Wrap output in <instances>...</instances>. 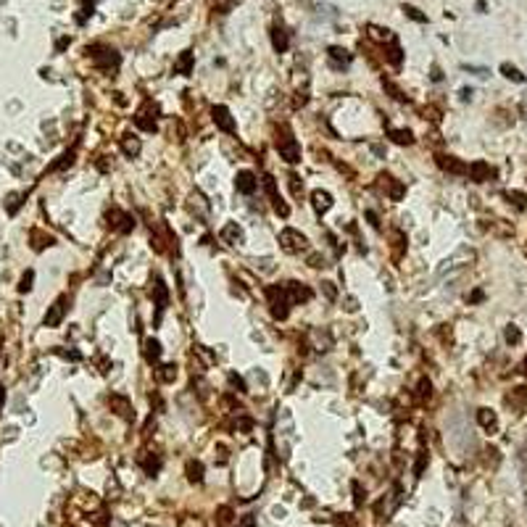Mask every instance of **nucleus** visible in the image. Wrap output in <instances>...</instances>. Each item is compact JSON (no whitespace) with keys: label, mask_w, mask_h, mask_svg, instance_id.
<instances>
[{"label":"nucleus","mask_w":527,"mask_h":527,"mask_svg":"<svg viewBox=\"0 0 527 527\" xmlns=\"http://www.w3.org/2000/svg\"><path fill=\"white\" fill-rule=\"evenodd\" d=\"M267 296H269V306H272L274 319H287L290 303H293L290 296H287V290H282V287H269Z\"/></svg>","instance_id":"f257e3e1"},{"label":"nucleus","mask_w":527,"mask_h":527,"mask_svg":"<svg viewBox=\"0 0 527 527\" xmlns=\"http://www.w3.org/2000/svg\"><path fill=\"white\" fill-rule=\"evenodd\" d=\"M280 245H282V251L285 253H301L303 248H306V238L301 235L298 229H282L280 232Z\"/></svg>","instance_id":"f03ea898"},{"label":"nucleus","mask_w":527,"mask_h":527,"mask_svg":"<svg viewBox=\"0 0 527 527\" xmlns=\"http://www.w3.org/2000/svg\"><path fill=\"white\" fill-rule=\"evenodd\" d=\"M277 150H280V156L287 164H298L301 161V145H298V140H293V137H290V132L277 140Z\"/></svg>","instance_id":"7ed1b4c3"},{"label":"nucleus","mask_w":527,"mask_h":527,"mask_svg":"<svg viewBox=\"0 0 527 527\" xmlns=\"http://www.w3.org/2000/svg\"><path fill=\"white\" fill-rule=\"evenodd\" d=\"M66 303H69V298H66V296H61V298L50 306V311L45 314V327H58L61 319H64V314H66V308H69Z\"/></svg>","instance_id":"20e7f679"},{"label":"nucleus","mask_w":527,"mask_h":527,"mask_svg":"<svg viewBox=\"0 0 527 527\" xmlns=\"http://www.w3.org/2000/svg\"><path fill=\"white\" fill-rule=\"evenodd\" d=\"M264 188H267V193H269V200H272L274 211L280 214V216H287V214H290V208L285 206V200L280 198V193H277V185H274V179H272L269 174L264 177Z\"/></svg>","instance_id":"39448f33"},{"label":"nucleus","mask_w":527,"mask_h":527,"mask_svg":"<svg viewBox=\"0 0 527 527\" xmlns=\"http://www.w3.org/2000/svg\"><path fill=\"white\" fill-rule=\"evenodd\" d=\"M211 114H214V121H216V127H219L222 132H229V135H232V132L238 129V124H235V119L229 116V111H227L224 106H216V108H214Z\"/></svg>","instance_id":"423d86ee"},{"label":"nucleus","mask_w":527,"mask_h":527,"mask_svg":"<svg viewBox=\"0 0 527 527\" xmlns=\"http://www.w3.org/2000/svg\"><path fill=\"white\" fill-rule=\"evenodd\" d=\"M467 174L472 177V182H485V179H490L495 172H493L490 164H485V161H475V164L467 169Z\"/></svg>","instance_id":"0eeeda50"},{"label":"nucleus","mask_w":527,"mask_h":527,"mask_svg":"<svg viewBox=\"0 0 527 527\" xmlns=\"http://www.w3.org/2000/svg\"><path fill=\"white\" fill-rule=\"evenodd\" d=\"M108 404H111V409H114L119 416H124V419H132V416H135L132 404H129L124 396H111V398H108Z\"/></svg>","instance_id":"6e6552de"},{"label":"nucleus","mask_w":527,"mask_h":527,"mask_svg":"<svg viewBox=\"0 0 527 527\" xmlns=\"http://www.w3.org/2000/svg\"><path fill=\"white\" fill-rule=\"evenodd\" d=\"M256 185H258V179L253 177V172H240L238 179H235V188H238L240 193H245V195H251V193L256 190Z\"/></svg>","instance_id":"1a4fd4ad"},{"label":"nucleus","mask_w":527,"mask_h":527,"mask_svg":"<svg viewBox=\"0 0 527 527\" xmlns=\"http://www.w3.org/2000/svg\"><path fill=\"white\" fill-rule=\"evenodd\" d=\"M438 166L445 169V172H451V174H467V169H469L461 161H456L454 156H438Z\"/></svg>","instance_id":"9d476101"},{"label":"nucleus","mask_w":527,"mask_h":527,"mask_svg":"<svg viewBox=\"0 0 527 527\" xmlns=\"http://www.w3.org/2000/svg\"><path fill=\"white\" fill-rule=\"evenodd\" d=\"M287 296H290V301H311L314 293L301 282H287Z\"/></svg>","instance_id":"9b49d317"},{"label":"nucleus","mask_w":527,"mask_h":527,"mask_svg":"<svg viewBox=\"0 0 527 527\" xmlns=\"http://www.w3.org/2000/svg\"><path fill=\"white\" fill-rule=\"evenodd\" d=\"M311 203H314V208H317L319 214H324V211L332 208V195L324 193V190H314V193H311Z\"/></svg>","instance_id":"f8f14e48"},{"label":"nucleus","mask_w":527,"mask_h":527,"mask_svg":"<svg viewBox=\"0 0 527 527\" xmlns=\"http://www.w3.org/2000/svg\"><path fill=\"white\" fill-rule=\"evenodd\" d=\"M222 240L229 243V245H235V243H243V229L235 224V222H229L222 227Z\"/></svg>","instance_id":"ddd939ff"},{"label":"nucleus","mask_w":527,"mask_h":527,"mask_svg":"<svg viewBox=\"0 0 527 527\" xmlns=\"http://www.w3.org/2000/svg\"><path fill=\"white\" fill-rule=\"evenodd\" d=\"M524 401H527V393H524V387H514L509 396H506V404L514 409V411H522L524 409Z\"/></svg>","instance_id":"4468645a"},{"label":"nucleus","mask_w":527,"mask_h":527,"mask_svg":"<svg viewBox=\"0 0 527 527\" xmlns=\"http://www.w3.org/2000/svg\"><path fill=\"white\" fill-rule=\"evenodd\" d=\"M153 293H156V308H159V317H156V322H159V319H161V314H164V308H166L169 293H166V285H164L161 280H156V287H153Z\"/></svg>","instance_id":"2eb2a0df"},{"label":"nucleus","mask_w":527,"mask_h":527,"mask_svg":"<svg viewBox=\"0 0 527 527\" xmlns=\"http://www.w3.org/2000/svg\"><path fill=\"white\" fill-rule=\"evenodd\" d=\"M477 422L483 425L488 432H493L495 427H498V419H495V411H490V409H480V411H477Z\"/></svg>","instance_id":"dca6fc26"},{"label":"nucleus","mask_w":527,"mask_h":527,"mask_svg":"<svg viewBox=\"0 0 527 527\" xmlns=\"http://www.w3.org/2000/svg\"><path fill=\"white\" fill-rule=\"evenodd\" d=\"M380 179H382V185H387V188H390V198H393V200H401V198H404L406 188H404V185H401V182H396L390 174H382Z\"/></svg>","instance_id":"f3484780"},{"label":"nucleus","mask_w":527,"mask_h":527,"mask_svg":"<svg viewBox=\"0 0 527 527\" xmlns=\"http://www.w3.org/2000/svg\"><path fill=\"white\" fill-rule=\"evenodd\" d=\"M161 359V346H159V340H145V361L148 364H156Z\"/></svg>","instance_id":"a211bd4d"},{"label":"nucleus","mask_w":527,"mask_h":527,"mask_svg":"<svg viewBox=\"0 0 527 527\" xmlns=\"http://www.w3.org/2000/svg\"><path fill=\"white\" fill-rule=\"evenodd\" d=\"M174 377H177V366L174 364H164V366L156 369V380L159 382H172Z\"/></svg>","instance_id":"6ab92c4d"},{"label":"nucleus","mask_w":527,"mask_h":527,"mask_svg":"<svg viewBox=\"0 0 527 527\" xmlns=\"http://www.w3.org/2000/svg\"><path fill=\"white\" fill-rule=\"evenodd\" d=\"M114 227L121 232V235H127V232L135 229V219H132L129 214H119V222H114Z\"/></svg>","instance_id":"aec40b11"},{"label":"nucleus","mask_w":527,"mask_h":527,"mask_svg":"<svg viewBox=\"0 0 527 527\" xmlns=\"http://www.w3.org/2000/svg\"><path fill=\"white\" fill-rule=\"evenodd\" d=\"M390 137H393V143H398V145H411L414 143V135L409 129H390Z\"/></svg>","instance_id":"412c9836"},{"label":"nucleus","mask_w":527,"mask_h":527,"mask_svg":"<svg viewBox=\"0 0 527 527\" xmlns=\"http://www.w3.org/2000/svg\"><path fill=\"white\" fill-rule=\"evenodd\" d=\"M188 477H190V483H200V480H203V464L188 461Z\"/></svg>","instance_id":"4be33fe9"},{"label":"nucleus","mask_w":527,"mask_h":527,"mask_svg":"<svg viewBox=\"0 0 527 527\" xmlns=\"http://www.w3.org/2000/svg\"><path fill=\"white\" fill-rule=\"evenodd\" d=\"M506 198H509V203H511V206H517L519 211L527 206V198H524V193H519V190H509V193H506Z\"/></svg>","instance_id":"5701e85b"},{"label":"nucleus","mask_w":527,"mask_h":527,"mask_svg":"<svg viewBox=\"0 0 527 527\" xmlns=\"http://www.w3.org/2000/svg\"><path fill=\"white\" fill-rule=\"evenodd\" d=\"M121 148H124V153H127V156H137V153H140V140H135V137H127V140L121 143Z\"/></svg>","instance_id":"b1692460"},{"label":"nucleus","mask_w":527,"mask_h":527,"mask_svg":"<svg viewBox=\"0 0 527 527\" xmlns=\"http://www.w3.org/2000/svg\"><path fill=\"white\" fill-rule=\"evenodd\" d=\"M504 337H506V343H509V346H517L519 340H522V332L514 327V324H509V327H506V332H504Z\"/></svg>","instance_id":"393cba45"},{"label":"nucleus","mask_w":527,"mask_h":527,"mask_svg":"<svg viewBox=\"0 0 527 527\" xmlns=\"http://www.w3.org/2000/svg\"><path fill=\"white\" fill-rule=\"evenodd\" d=\"M501 71H504V74L509 76L511 82H524V76H522V71H519V69H514V66H511V64H504V66H501Z\"/></svg>","instance_id":"a878e982"},{"label":"nucleus","mask_w":527,"mask_h":527,"mask_svg":"<svg viewBox=\"0 0 527 527\" xmlns=\"http://www.w3.org/2000/svg\"><path fill=\"white\" fill-rule=\"evenodd\" d=\"M32 280H35V274H32V272H27V274L21 277V282H19V293L32 290Z\"/></svg>","instance_id":"bb28decb"},{"label":"nucleus","mask_w":527,"mask_h":527,"mask_svg":"<svg viewBox=\"0 0 527 527\" xmlns=\"http://www.w3.org/2000/svg\"><path fill=\"white\" fill-rule=\"evenodd\" d=\"M145 469H148V475H156L159 469H161V459L156 456V459H148L145 461Z\"/></svg>","instance_id":"cd10ccee"},{"label":"nucleus","mask_w":527,"mask_h":527,"mask_svg":"<svg viewBox=\"0 0 527 527\" xmlns=\"http://www.w3.org/2000/svg\"><path fill=\"white\" fill-rule=\"evenodd\" d=\"M430 393H432L430 380H422V382H419V398H430Z\"/></svg>","instance_id":"c85d7f7f"},{"label":"nucleus","mask_w":527,"mask_h":527,"mask_svg":"<svg viewBox=\"0 0 527 527\" xmlns=\"http://www.w3.org/2000/svg\"><path fill=\"white\" fill-rule=\"evenodd\" d=\"M229 519H232V511H229L227 506H222V509H219V524H227Z\"/></svg>","instance_id":"c756f323"},{"label":"nucleus","mask_w":527,"mask_h":527,"mask_svg":"<svg viewBox=\"0 0 527 527\" xmlns=\"http://www.w3.org/2000/svg\"><path fill=\"white\" fill-rule=\"evenodd\" d=\"M290 190H293V195H301V190H303V188H301V182H298V177H296V174H293V177H290Z\"/></svg>","instance_id":"7c9ffc66"},{"label":"nucleus","mask_w":527,"mask_h":527,"mask_svg":"<svg viewBox=\"0 0 527 527\" xmlns=\"http://www.w3.org/2000/svg\"><path fill=\"white\" fill-rule=\"evenodd\" d=\"M229 382H232V385H235V387H238V390H240V393H245V382H243V380H240L238 375H229Z\"/></svg>","instance_id":"2f4dec72"},{"label":"nucleus","mask_w":527,"mask_h":527,"mask_svg":"<svg viewBox=\"0 0 527 527\" xmlns=\"http://www.w3.org/2000/svg\"><path fill=\"white\" fill-rule=\"evenodd\" d=\"M308 264H311V267H314V269H319V267H324V258H322V256H317V253H314V256H311V258H308Z\"/></svg>","instance_id":"473e14b6"},{"label":"nucleus","mask_w":527,"mask_h":527,"mask_svg":"<svg viewBox=\"0 0 527 527\" xmlns=\"http://www.w3.org/2000/svg\"><path fill=\"white\" fill-rule=\"evenodd\" d=\"M324 293H327V298H335V296H337L335 287H332V282H324Z\"/></svg>","instance_id":"72a5a7b5"},{"label":"nucleus","mask_w":527,"mask_h":527,"mask_svg":"<svg viewBox=\"0 0 527 527\" xmlns=\"http://www.w3.org/2000/svg\"><path fill=\"white\" fill-rule=\"evenodd\" d=\"M179 69H182V71H188V69H190V56H185V58L179 61Z\"/></svg>","instance_id":"f704fd0d"},{"label":"nucleus","mask_w":527,"mask_h":527,"mask_svg":"<svg viewBox=\"0 0 527 527\" xmlns=\"http://www.w3.org/2000/svg\"><path fill=\"white\" fill-rule=\"evenodd\" d=\"M346 308H348V311H356L359 306H356V301H353V298H348V301H346Z\"/></svg>","instance_id":"c9c22d12"},{"label":"nucleus","mask_w":527,"mask_h":527,"mask_svg":"<svg viewBox=\"0 0 527 527\" xmlns=\"http://www.w3.org/2000/svg\"><path fill=\"white\" fill-rule=\"evenodd\" d=\"M372 150H375V156H385V148H382V145H372Z\"/></svg>","instance_id":"e433bc0d"},{"label":"nucleus","mask_w":527,"mask_h":527,"mask_svg":"<svg viewBox=\"0 0 527 527\" xmlns=\"http://www.w3.org/2000/svg\"><path fill=\"white\" fill-rule=\"evenodd\" d=\"M238 527H253V517H245L243 524H238Z\"/></svg>","instance_id":"4c0bfd02"},{"label":"nucleus","mask_w":527,"mask_h":527,"mask_svg":"<svg viewBox=\"0 0 527 527\" xmlns=\"http://www.w3.org/2000/svg\"><path fill=\"white\" fill-rule=\"evenodd\" d=\"M3 401H6V390H3V385H0V409H3Z\"/></svg>","instance_id":"58836bf2"},{"label":"nucleus","mask_w":527,"mask_h":527,"mask_svg":"<svg viewBox=\"0 0 527 527\" xmlns=\"http://www.w3.org/2000/svg\"><path fill=\"white\" fill-rule=\"evenodd\" d=\"M524 372H527V361H524Z\"/></svg>","instance_id":"ea45409f"}]
</instances>
